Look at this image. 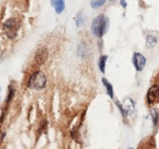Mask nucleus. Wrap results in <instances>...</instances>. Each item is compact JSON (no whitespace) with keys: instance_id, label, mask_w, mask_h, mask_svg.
Masks as SVG:
<instances>
[{"instance_id":"f257e3e1","label":"nucleus","mask_w":159,"mask_h":149,"mask_svg":"<svg viewBox=\"0 0 159 149\" xmlns=\"http://www.w3.org/2000/svg\"><path fill=\"white\" fill-rule=\"evenodd\" d=\"M108 25H109V20L105 15H98L96 19L93 20L92 22V26H91V31L92 33L98 38H102L104 36V33L107 32V28H108Z\"/></svg>"},{"instance_id":"f03ea898","label":"nucleus","mask_w":159,"mask_h":149,"mask_svg":"<svg viewBox=\"0 0 159 149\" xmlns=\"http://www.w3.org/2000/svg\"><path fill=\"white\" fill-rule=\"evenodd\" d=\"M27 86L33 89H43L47 86V76L43 71H36L31 74Z\"/></svg>"},{"instance_id":"7ed1b4c3","label":"nucleus","mask_w":159,"mask_h":149,"mask_svg":"<svg viewBox=\"0 0 159 149\" xmlns=\"http://www.w3.org/2000/svg\"><path fill=\"white\" fill-rule=\"evenodd\" d=\"M19 28H20V22H19V20L15 19V17L6 20L4 22V25H2L4 33L6 34V37L10 38V39H14V38L16 37Z\"/></svg>"},{"instance_id":"20e7f679","label":"nucleus","mask_w":159,"mask_h":149,"mask_svg":"<svg viewBox=\"0 0 159 149\" xmlns=\"http://www.w3.org/2000/svg\"><path fill=\"white\" fill-rule=\"evenodd\" d=\"M132 64H134L136 71H137V72H141V71H143V69L146 67L147 59H146V56L142 55L141 53H137V52H136V53H134V55H132Z\"/></svg>"},{"instance_id":"39448f33","label":"nucleus","mask_w":159,"mask_h":149,"mask_svg":"<svg viewBox=\"0 0 159 149\" xmlns=\"http://www.w3.org/2000/svg\"><path fill=\"white\" fill-rule=\"evenodd\" d=\"M146 100L148 105H152L154 103H157L159 100V84H153L152 87H149L147 95H146Z\"/></svg>"},{"instance_id":"423d86ee","label":"nucleus","mask_w":159,"mask_h":149,"mask_svg":"<svg viewBox=\"0 0 159 149\" xmlns=\"http://www.w3.org/2000/svg\"><path fill=\"white\" fill-rule=\"evenodd\" d=\"M47 57H48V50H47V48H39L36 52V55H34V62H36V65L37 66L43 65L45 62Z\"/></svg>"},{"instance_id":"0eeeda50","label":"nucleus","mask_w":159,"mask_h":149,"mask_svg":"<svg viewBox=\"0 0 159 149\" xmlns=\"http://www.w3.org/2000/svg\"><path fill=\"white\" fill-rule=\"evenodd\" d=\"M50 2L57 14H61L65 10V0H50Z\"/></svg>"},{"instance_id":"6e6552de","label":"nucleus","mask_w":159,"mask_h":149,"mask_svg":"<svg viewBox=\"0 0 159 149\" xmlns=\"http://www.w3.org/2000/svg\"><path fill=\"white\" fill-rule=\"evenodd\" d=\"M102 83H103V86L105 87V91H107V93L108 95L111 98V99H114V88H113V86H111V83L107 79V78H102Z\"/></svg>"},{"instance_id":"1a4fd4ad","label":"nucleus","mask_w":159,"mask_h":149,"mask_svg":"<svg viewBox=\"0 0 159 149\" xmlns=\"http://www.w3.org/2000/svg\"><path fill=\"white\" fill-rule=\"evenodd\" d=\"M157 44H158V38L156 37V36H153V34L147 36V38H146V47H147V48L152 49V48H154Z\"/></svg>"},{"instance_id":"9d476101","label":"nucleus","mask_w":159,"mask_h":149,"mask_svg":"<svg viewBox=\"0 0 159 149\" xmlns=\"http://www.w3.org/2000/svg\"><path fill=\"white\" fill-rule=\"evenodd\" d=\"M151 116H152V122H153V126L157 127L159 124V111L158 109H152L151 110Z\"/></svg>"},{"instance_id":"9b49d317","label":"nucleus","mask_w":159,"mask_h":149,"mask_svg":"<svg viewBox=\"0 0 159 149\" xmlns=\"http://www.w3.org/2000/svg\"><path fill=\"white\" fill-rule=\"evenodd\" d=\"M107 60H108V56L107 55H102L99 57V61H98V66H99L100 72H105V64H107Z\"/></svg>"},{"instance_id":"f8f14e48","label":"nucleus","mask_w":159,"mask_h":149,"mask_svg":"<svg viewBox=\"0 0 159 149\" xmlns=\"http://www.w3.org/2000/svg\"><path fill=\"white\" fill-rule=\"evenodd\" d=\"M75 21H76V26H77V27H82V26L84 25L86 17L83 16V14H82V12H79V14L76 15V19H75Z\"/></svg>"},{"instance_id":"ddd939ff","label":"nucleus","mask_w":159,"mask_h":149,"mask_svg":"<svg viewBox=\"0 0 159 149\" xmlns=\"http://www.w3.org/2000/svg\"><path fill=\"white\" fill-rule=\"evenodd\" d=\"M107 0H91V7L92 9H99L105 4Z\"/></svg>"},{"instance_id":"4468645a","label":"nucleus","mask_w":159,"mask_h":149,"mask_svg":"<svg viewBox=\"0 0 159 149\" xmlns=\"http://www.w3.org/2000/svg\"><path fill=\"white\" fill-rule=\"evenodd\" d=\"M14 95H15V88H12V87L10 86V88H9V95H7V98H6V103H7V104L12 100Z\"/></svg>"},{"instance_id":"2eb2a0df","label":"nucleus","mask_w":159,"mask_h":149,"mask_svg":"<svg viewBox=\"0 0 159 149\" xmlns=\"http://www.w3.org/2000/svg\"><path fill=\"white\" fill-rule=\"evenodd\" d=\"M115 104H116V106L119 108V110H120V112H121V115L124 116V119H126V117H127V112H126V110L124 109L122 104H120L119 102H115Z\"/></svg>"},{"instance_id":"dca6fc26","label":"nucleus","mask_w":159,"mask_h":149,"mask_svg":"<svg viewBox=\"0 0 159 149\" xmlns=\"http://www.w3.org/2000/svg\"><path fill=\"white\" fill-rule=\"evenodd\" d=\"M120 4H121V6H122V7H126V6H127L126 0H120Z\"/></svg>"},{"instance_id":"f3484780","label":"nucleus","mask_w":159,"mask_h":149,"mask_svg":"<svg viewBox=\"0 0 159 149\" xmlns=\"http://www.w3.org/2000/svg\"><path fill=\"white\" fill-rule=\"evenodd\" d=\"M127 149H134V148H127Z\"/></svg>"},{"instance_id":"a211bd4d","label":"nucleus","mask_w":159,"mask_h":149,"mask_svg":"<svg viewBox=\"0 0 159 149\" xmlns=\"http://www.w3.org/2000/svg\"><path fill=\"white\" fill-rule=\"evenodd\" d=\"M110 1H114V0H110Z\"/></svg>"}]
</instances>
